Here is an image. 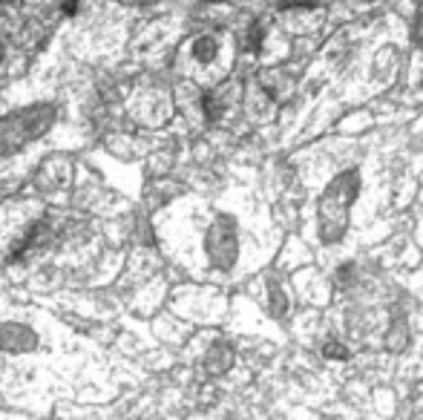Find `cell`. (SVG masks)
Masks as SVG:
<instances>
[{"instance_id": "6da1fadb", "label": "cell", "mask_w": 423, "mask_h": 420, "mask_svg": "<svg viewBox=\"0 0 423 420\" xmlns=\"http://www.w3.org/2000/svg\"><path fill=\"white\" fill-rule=\"evenodd\" d=\"M325 355H328V357H345V348H343V345H328Z\"/></svg>"}]
</instances>
